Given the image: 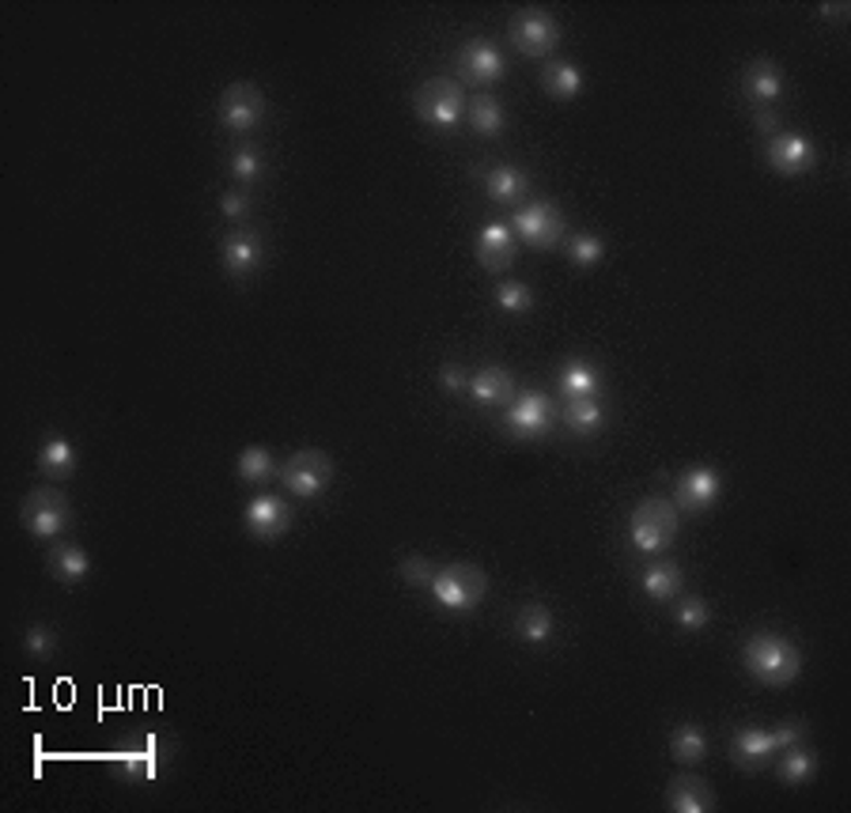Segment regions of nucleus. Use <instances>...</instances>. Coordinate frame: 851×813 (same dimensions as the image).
<instances>
[{"label":"nucleus","mask_w":851,"mask_h":813,"mask_svg":"<svg viewBox=\"0 0 851 813\" xmlns=\"http://www.w3.org/2000/svg\"><path fill=\"white\" fill-rule=\"evenodd\" d=\"M741 662L757 682L772 685V689H784V685L799 682L802 674V651L776 632H753L741 647Z\"/></svg>","instance_id":"1"},{"label":"nucleus","mask_w":851,"mask_h":813,"mask_svg":"<svg viewBox=\"0 0 851 813\" xmlns=\"http://www.w3.org/2000/svg\"><path fill=\"white\" fill-rule=\"evenodd\" d=\"M628 537H632V549L647 552V557L670 549V545H674V537H677V507H674V499H666V496L639 499L636 511H632V519H628Z\"/></svg>","instance_id":"2"},{"label":"nucleus","mask_w":851,"mask_h":813,"mask_svg":"<svg viewBox=\"0 0 851 813\" xmlns=\"http://www.w3.org/2000/svg\"><path fill=\"white\" fill-rule=\"evenodd\" d=\"M428 590L435 594L440 606L455 609V613H470V609H478L481 601H485L488 572L478 564H470V560H455V564H447V568L435 572V580Z\"/></svg>","instance_id":"3"},{"label":"nucleus","mask_w":851,"mask_h":813,"mask_svg":"<svg viewBox=\"0 0 851 813\" xmlns=\"http://www.w3.org/2000/svg\"><path fill=\"white\" fill-rule=\"evenodd\" d=\"M466 106H470V99H466L462 84L450 80V76H428V80L412 91V111H417V117L424 125H432V129H450V125H458L466 117Z\"/></svg>","instance_id":"4"},{"label":"nucleus","mask_w":851,"mask_h":813,"mask_svg":"<svg viewBox=\"0 0 851 813\" xmlns=\"http://www.w3.org/2000/svg\"><path fill=\"white\" fill-rule=\"evenodd\" d=\"M333 473H338L333 458L326 455V450H318V447L295 450V455L288 458L284 466H280V481H284V488L292 492V496H300V499H318V496H322V492L333 484Z\"/></svg>","instance_id":"5"},{"label":"nucleus","mask_w":851,"mask_h":813,"mask_svg":"<svg viewBox=\"0 0 851 813\" xmlns=\"http://www.w3.org/2000/svg\"><path fill=\"white\" fill-rule=\"evenodd\" d=\"M20 519L30 537H58L61 530L68 526V519H73V507H68L65 492L35 488V492H27V499H23Z\"/></svg>","instance_id":"6"},{"label":"nucleus","mask_w":851,"mask_h":813,"mask_svg":"<svg viewBox=\"0 0 851 813\" xmlns=\"http://www.w3.org/2000/svg\"><path fill=\"white\" fill-rule=\"evenodd\" d=\"M507 35L522 58H549L560 42V23L542 8H522V12H515Z\"/></svg>","instance_id":"7"},{"label":"nucleus","mask_w":851,"mask_h":813,"mask_svg":"<svg viewBox=\"0 0 851 813\" xmlns=\"http://www.w3.org/2000/svg\"><path fill=\"white\" fill-rule=\"evenodd\" d=\"M564 213L549 201H530V205L515 208L511 231H519V239L526 242L530 250H552L560 246L564 239Z\"/></svg>","instance_id":"8"},{"label":"nucleus","mask_w":851,"mask_h":813,"mask_svg":"<svg viewBox=\"0 0 851 813\" xmlns=\"http://www.w3.org/2000/svg\"><path fill=\"white\" fill-rule=\"evenodd\" d=\"M557 420V405L542 394V390H526V394H515V402L504 409V428L519 440H537L545 435Z\"/></svg>","instance_id":"9"},{"label":"nucleus","mask_w":851,"mask_h":813,"mask_svg":"<svg viewBox=\"0 0 851 813\" xmlns=\"http://www.w3.org/2000/svg\"><path fill=\"white\" fill-rule=\"evenodd\" d=\"M265 96L254 88V84L239 80L231 88H224L220 103H216V114H220V125L228 132H254L257 125L265 122Z\"/></svg>","instance_id":"10"},{"label":"nucleus","mask_w":851,"mask_h":813,"mask_svg":"<svg viewBox=\"0 0 851 813\" xmlns=\"http://www.w3.org/2000/svg\"><path fill=\"white\" fill-rule=\"evenodd\" d=\"M507 61L488 38H470V42L458 50V76L466 84H496L504 80Z\"/></svg>","instance_id":"11"},{"label":"nucleus","mask_w":851,"mask_h":813,"mask_svg":"<svg viewBox=\"0 0 851 813\" xmlns=\"http://www.w3.org/2000/svg\"><path fill=\"white\" fill-rule=\"evenodd\" d=\"M720 488H723V481H720V473H715L712 466H693V469H685L682 481H677L674 507H677V511L700 515V511H708L715 499H720Z\"/></svg>","instance_id":"12"},{"label":"nucleus","mask_w":851,"mask_h":813,"mask_svg":"<svg viewBox=\"0 0 851 813\" xmlns=\"http://www.w3.org/2000/svg\"><path fill=\"white\" fill-rule=\"evenodd\" d=\"M246 530L257 537V542H277L292 530V507L277 496H254L243 515Z\"/></svg>","instance_id":"13"},{"label":"nucleus","mask_w":851,"mask_h":813,"mask_svg":"<svg viewBox=\"0 0 851 813\" xmlns=\"http://www.w3.org/2000/svg\"><path fill=\"white\" fill-rule=\"evenodd\" d=\"M814 163V144L806 140V132H776L769 140V167L784 178L806 175Z\"/></svg>","instance_id":"14"},{"label":"nucleus","mask_w":851,"mask_h":813,"mask_svg":"<svg viewBox=\"0 0 851 813\" xmlns=\"http://www.w3.org/2000/svg\"><path fill=\"white\" fill-rule=\"evenodd\" d=\"M720 802H715V791L708 779L693 776V772H685V776L670 779L666 787V810L674 813H712Z\"/></svg>","instance_id":"15"},{"label":"nucleus","mask_w":851,"mask_h":813,"mask_svg":"<svg viewBox=\"0 0 851 813\" xmlns=\"http://www.w3.org/2000/svg\"><path fill=\"white\" fill-rule=\"evenodd\" d=\"M470 394L478 405H488V409H507L515 402V374L507 367H481V371L470 374Z\"/></svg>","instance_id":"16"},{"label":"nucleus","mask_w":851,"mask_h":813,"mask_svg":"<svg viewBox=\"0 0 851 813\" xmlns=\"http://www.w3.org/2000/svg\"><path fill=\"white\" fill-rule=\"evenodd\" d=\"M776 734L761 731V726H741L738 734L731 738V757L741 772H757L772 753H776Z\"/></svg>","instance_id":"17"},{"label":"nucleus","mask_w":851,"mask_h":813,"mask_svg":"<svg viewBox=\"0 0 851 813\" xmlns=\"http://www.w3.org/2000/svg\"><path fill=\"white\" fill-rule=\"evenodd\" d=\"M478 262L485 272H504L515 262V231L507 224L492 220L478 234Z\"/></svg>","instance_id":"18"},{"label":"nucleus","mask_w":851,"mask_h":813,"mask_svg":"<svg viewBox=\"0 0 851 813\" xmlns=\"http://www.w3.org/2000/svg\"><path fill=\"white\" fill-rule=\"evenodd\" d=\"M741 91H746L753 103L769 106L776 103L779 96H784V68L776 65V61L769 58H757L746 65V73H741Z\"/></svg>","instance_id":"19"},{"label":"nucleus","mask_w":851,"mask_h":813,"mask_svg":"<svg viewBox=\"0 0 851 813\" xmlns=\"http://www.w3.org/2000/svg\"><path fill=\"white\" fill-rule=\"evenodd\" d=\"M481 182H485V193L496 201V205H519V201L530 193L526 170L511 167V163H492L485 175H481Z\"/></svg>","instance_id":"20"},{"label":"nucleus","mask_w":851,"mask_h":813,"mask_svg":"<svg viewBox=\"0 0 851 813\" xmlns=\"http://www.w3.org/2000/svg\"><path fill=\"white\" fill-rule=\"evenodd\" d=\"M257 265H262V242H257V234L236 231L224 239V269H228V277L246 280L257 272Z\"/></svg>","instance_id":"21"},{"label":"nucleus","mask_w":851,"mask_h":813,"mask_svg":"<svg viewBox=\"0 0 851 813\" xmlns=\"http://www.w3.org/2000/svg\"><path fill=\"white\" fill-rule=\"evenodd\" d=\"M542 88L549 91L557 103H572V99L583 96L587 80H583L580 68L568 65V61H549V65L542 68Z\"/></svg>","instance_id":"22"},{"label":"nucleus","mask_w":851,"mask_h":813,"mask_svg":"<svg viewBox=\"0 0 851 813\" xmlns=\"http://www.w3.org/2000/svg\"><path fill=\"white\" fill-rule=\"evenodd\" d=\"M50 572L58 583L73 586V583H84L91 572V560L88 552L80 549V545H53L50 549Z\"/></svg>","instance_id":"23"},{"label":"nucleus","mask_w":851,"mask_h":813,"mask_svg":"<svg viewBox=\"0 0 851 813\" xmlns=\"http://www.w3.org/2000/svg\"><path fill=\"white\" fill-rule=\"evenodd\" d=\"M670 757H674L677 764H700L708 757V734L700 731L697 723H682L670 731Z\"/></svg>","instance_id":"24"},{"label":"nucleus","mask_w":851,"mask_h":813,"mask_svg":"<svg viewBox=\"0 0 851 813\" xmlns=\"http://www.w3.org/2000/svg\"><path fill=\"white\" fill-rule=\"evenodd\" d=\"M644 594L651 601H670V598H677L682 594V583H685V575H682V568L677 564H670V560H659V564H647L644 568Z\"/></svg>","instance_id":"25"},{"label":"nucleus","mask_w":851,"mask_h":813,"mask_svg":"<svg viewBox=\"0 0 851 813\" xmlns=\"http://www.w3.org/2000/svg\"><path fill=\"white\" fill-rule=\"evenodd\" d=\"M560 420H564L568 432L575 435H595L606 420V409L595 402V397H568V405L560 409Z\"/></svg>","instance_id":"26"},{"label":"nucleus","mask_w":851,"mask_h":813,"mask_svg":"<svg viewBox=\"0 0 851 813\" xmlns=\"http://www.w3.org/2000/svg\"><path fill=\"white\" fill-rule=\"evenodd\" d=\"M515 632L534 647L549 644L552 632H557V617H552L545 606H537V601H530V606H522L519 613H515Z\"/></svg>","instance_id":"27"},{"label":"nucleus","mask_w":851,"mask_h":813,"mask_svg":"<svg viewBox=\"0 0 851 813\" xmlns=\"http://www.w3.org/2000/svg\"><path fill=\"white\" fill-rule=\"evenodd\" d=\"M38 469H42L46 477H53V481H68V477L76 473L73 443H68L65 435H50L46 447H42V455H38Z\"/></svg>","instance_id":"28"},{"label":"nucleus","mask_w":851,"mask_h":813,"mask_svg":"<svg viewBox=\"0 0 851 813\" xmlns=\"http://www.w3.org/2000/svg\"><path fill=\"white\" fill-rule=\"evenodd\" d=\"M598 386H602V374L587 359H568L564 371H560V390L568 397H595Z\"/></svg>","instance_id":"29"},{"label":"nucleus","mask_w":851,"mask_h":813,"mask_svg":"<svg viewBox=\"0 0 851 813\" xmlns=\"http://www.w3.org/2000/svg\"><path fill=\"white\" fill-rule=\"evenodd\" d=\"M466 122L481 137H496L504 129V103L496 96H473L470 106H466Z\"/></svg>","instance_id":"30"},{"label":"nucleus","mask_w":851,"mask_h":813,"mask_svg":"<svg viewBox=\"0 0 851 813\" xmlns=\"http://www.w3.org/2000/svg\"><path fill=\"white\" fill-rule=\"evenodd\" d=\"M814 772H817V757L810 753L806 746H787V753H784V761H779V779L784 784H791V787H802V784H810L814 779Z\"/></svg>","instance_id":"31"},{"label":"nucleus","mask_w":851,"mask_h":813,"mask_svg":"<svg viewBox=\"0 0 851 813\" xmlns=\"http://www.w3.org/2000/svg\"><path fill=\"white\" fill-rule=\"evenodd\" d=\"M280 469L277 462H272V455L265 447H246L243 455H239V477L250 484H265V481H272Z\"/></svg>","instance_id":"32"},{"label":"nucleus","mask_w":851,"mask_h":813,"mask_svg":"<svg viewBox=\"0 0 851 813\" xmlns=\"http://www.w3.org/2000/svg\"><path fill=\"white\" fill-rule=\"evenodd\" d=\"M496 303H499V310H507V315H526V310L534 307V292H530V284H522V280H507V284L496 288Z\"/></svg>","instance_id":"33"},{"label":"nucleus","mask_w":851,"mask_h":813,"mask_svg":"<svg viewBox=\"0 0 851 813\" xmlns=\"http://www.w3.org/2000/svg\"><path fill=\"white\" fill-rule=\"evenodd\" d=\"M677 628H685V632H700V628H708V621H712V609H708V601H700V598H682L677 601Z\"/></svg>","instance_id":"34"},{"label":"nucleus","mask_w":851,"mask_h":813,"mask_svg":"<svg viewBox=\"0 0 851 813\" xmlns=\"http://www.w3.org/2000/svg\"><path fill=\"white\" fill-rule=\"evenodd\" d=\"M568 254H572V262L580 265V269H590V265H598L606 257V242L598 239V234H575Z\"/></svg>","instance_id":"35"},{"label":"nucleus","mask_w":851,"mask_h":813,"mask_svg":"<svg viewBox=\"0 0 851 813\" xmlns=\"http://www.w3.org/2000/svg\"><path fill=\"white\" fill-rule=\"evenodd\" d=\"M262 170H265V163H262V155L254 152L250 144L243 148H236V155H231V175L239 178V182H257L262 178Z\"/></svg>","instance_id":"36"},{"label":"nucleus","mask_w":851,"mask_h":813,"mask_svg":"<svg viewBox=\"0 0 851 813\" xmlns=\"http://www.w3.org/2000/svg\"><path fill=\"white\" fill-rule=\"evenodd\" d=\"M397 575H402V580L409 583V586H432L435 564H432V560H424V557H417V552H412V557H402V564H397Z\"/></svg>","instance_id":"37"},{"label":"nucleus","mask_w":851,"mask_h":813,"mask_svg":"<svg viewBox=\"0 0 851 813\" xmlns=\"http://www.w3.org/2000/svg\"><path fill=\"white\" fill-rule=\"evenodd\" d=\"M53 647H58V636H53L50 628H42V624L27 628V636H23V651H27L30 659H50Z\"/></svg>","instance_id":"38"},{"label":"nucleus","mask_w":851,"mask_h":813,"mask_svg":"<svg viewBox=\"0 0 851 813\" xmlns=\"http://www.w3.org/2000/svg\"><path fill=\"white\" fill-rule=\"evenodd\" d=\"M220 213H224V220H231V224L246 220V216H250V198L243 190H228L220 198Z\"/></svg>","instance_id":"39"},{"label":"nucleus","mask_w":851,"mask_h":813,"mask_svg":"<svg viewBox=\"0 0 851 813\" xmlns=\"http://www.w3.org/2000/svg\"><path fill=\"white\" fill-rule=\"evenodd\" d=\"M440 386L447 390V394H462V390H470V371H466L462 364H443Z\"/></svg>","instance_id":"40"},{"label":"nucleus","mask_w":851,"mask_h":813,"mask_svg":"<svg viewBox=\"0 0 851 813\" xmlns=\"http://www.w3.org/2000/svg\"><path fill=\"white\" fill-rule=\"evenodd\" d=\"M753 129L761 132V137H776L779 132V117H776V111H769V106H761V111L753 114Z\"/></svg>","instance_id":"41"},{"label":"nucleus","mask_w":851,"mask_h":813,"mask_svg":"<svg viewBox=\"0 0 851 813\" xmlns=\"http://www.w3.org/2000/svg\"><path fill=\"white\" fill-rule=\"evenodd\" d=\"M776 746L779 749H787V746H795V741H802V734H806V726L802 723H787V726H776Z\"/></svg>","instance_id":"42"}]
</instances>
